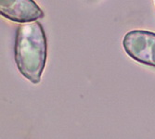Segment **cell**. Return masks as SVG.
I'll return each mask as SVG.
<instances>
[{
    "label": "cell",
    "instance_id": "cell-2",
    "mask_svg": "<svg viewBox=\"0 0 155 139\" xmlns=\"http://www.w3.org/2000/svg\"><path fill=\"white\" fill-rule=\"evenodd\" d=\"M123 47L130 58L145 65L155 67V34L134 30L123 39Z\"/></svg>",
    "mask_w": 155,
    "mask_h": 139
},
{
    "label": "cell",
    "instance_id": "cell-3",
    "mask_svg": "<svg viewBox=\"0 0 155 139\" xmlns=\"http://www.w3.org/2000/svg\"><path fill=\"white\" fill-rule=\"evenodd\" d=\"M0 13L8 20L26 23L44 17V12L34 0H0Z\"/></svg>",
    "mask_w": 155,
    "mask_h": 139
},
{
    "label": "cell",
    "instance_id": "cell-1",
    "mask_svg": "<svg viewBox=\"0 0 155 139\" xmlns=\"http://www.w3.org/2000/svg\"><path fill=\"white\" fill-rule=\"evenodd\" d=\"M46 34L38 21L21 24L16 32L14 58L19 72L32 83H39L47 62Z\"/></svg>",
    "mask_w": 155,
    "mask_h": 139
}]
</instances>
